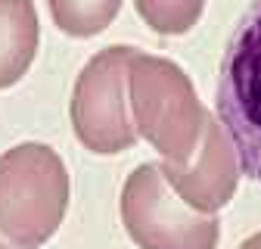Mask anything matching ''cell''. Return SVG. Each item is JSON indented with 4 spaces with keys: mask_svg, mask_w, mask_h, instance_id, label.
I'll return each instance as SVG.
<instances>
[{
    "mask_svg": "<svg viewBox=\"0 0 261 249\" xmlns=\"http://www.w3.org/2000/svg\"><path fill=\"white\" fill-rule=\"evenodd\" d=\"M134 47H106L81 69L72 93V128L90 153H124L137 131L127 103V66Z\"/></svg>",
    "mask_w": 261,
    "mask_h": 249,
    "instance_id": "5",
    "label": "cell"
},
{
    "mask_svg": "<svg viewBox=\"0 0 261 249\" xmlns=\"http://www.w3.org/2000/svg\"><path fill=\"white\" fill-rule=\"evenodd\" d=\"M53 22L72 38H90L118 16L121 0H47Z\"/></svg>",
    "mask_w": 261,
    "mask_h": 249,
    "instance_id": "8",
    "label": "cell"
},
{
    "mask_svg": "<svg viewBox=\"0 0 261 249\" xmlns=\"http://www.w3.org/2000/svg\"><path fill=\"white\" fill-rule=\"evenodd\" d=\"M240 249H261V234H255V237H249Z\"/></svg>",
    "mask_w": 261,
    "mask_h": 249,
    "instance_id": "10",
    "label": "cell"
},
{
    "mask_svg": "<svg viewBox=\"0 0 261 249\" xmlns=\"http://www.w3.org/2000/svg\"><path fill=\"white\" fill-rule=\"evenodd\" d=\"M134 7L159 35H184L199 22L205 0H134Z\"/></svg>",
    "mask_w": 261,
    "mask_h": 249,
    "instance_id": "9",
    "label": "cell"
},
{
    "mask_svg": "<svg viewBox=\"0 0 261 249\" xmlns=\"http://www.w3.org/2000/svg\"><path fill=\"white\" fill-rule=\"evenodd\" d=\"M127 103L137 137L149 140L165 162L180 165L196 153L208 112L180 66L134 50L127 66Z\"/></svg>",
    "mask_w": 261,
    "mask_h": 249,
    "instance_id": "2",
    "label": "cell"
},
{
    "mask_svg": "<svg viewBox=\"0 0 261 249\" xmlns=\"http://www.w3.org/2000/svg\"><path fill=\"white\" fill-rule=\"evenodd\" d=\"M121 221L140 249H215L221 228L177 200L155 162H143L124 181Z\"/></svg>",
    "mask_w": 261,
    "mask_h": 249,
    "instance_id": "4",
    "label": "cell"
},
{
    "mask_svg": "<svg viewBox=\"0 0 261 249\" xmlns=\"http://www.w3.org/2000/svg\"><path fill=\"white\" fill-rule=\"evenodd\" d=\"M159 171L184 206L202 215H215L221 206H227L240 184V162H237L233 143L212 112L205 115L196 153L180 165L162 162Z\"/></svg>",
    "mask_w": 261,
    "mask_h": 249,
    "instance_id": "6",
    "label": "cell"
},
{
    "mask_svg": "<svg viewBox=\"0 0 261 249\" xmlns=\"http://www.w3.org/2000/svg\"><path fill=\"white\" fill-rule=\"evenodd\" d=\"M215 109L240 171L261 184V0H252L224 47Z\"/></svg>",
    "mask_w": 261,
    "mask_h": 249,
    "instance_id": "3",
    "label": "cell"
},
{
    "mask_svg": "<svg viewBox=\"0 0 261 249\" xmlns=\"http://www.w3.org/2000/svg\"><path fill=\"white\" fill-rule=\"evenodd\" d=\"M41 25L35 0H0V87L16 84L35 62Z\"/></svg>",
    "mask_w": 261,
    "mask_h": 249,
    "instance_id": "7",
    "label": "cell"
},
{
    "mask_svg": "<svg viewBox=\"0 0 261 249\" xmlns=\"http://www.w3.org/2000/svg\"><path fill=\"white\" fill-rule=\"evenodd\" d=\"M69 209V175L47 143L0 156V249H41Z\"/></svg>",
    "mask_w": 261,
    "mask_h": 249,
    "instance_id": "1",
    "label": "cell"
}]
</instances>
